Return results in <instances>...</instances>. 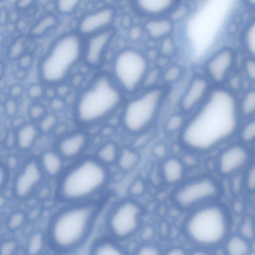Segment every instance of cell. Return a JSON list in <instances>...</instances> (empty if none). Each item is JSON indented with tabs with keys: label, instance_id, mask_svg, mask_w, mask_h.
Masks as SVG:
<instances>
[{
	"label": "cell",
	"instance_id": "obj_8",
	"mask_svg": "<svg viewBox=\"0 0 255 255\" xmlns=\"http://www.w3.org/2000/svg\"><path fill=\"white\" fill-rule=\"evenodd\" d=\"M150 60L141 50L125 46L118 50L112 59L109 74L126 94L134 95L142 89Z\"/></svg>",
	"mask_w": 255,
	"mask_h": 255
},
{
	"label": "cell",
	"instance_id": "obj_59",
	"mask_svg": "<svg viewBox=\"0 0 255 255\" xmlns=\"http://www.w3.org/2000/svg\"><path fill=\"white\" fill-rule=\"evenodd\" d=\"M185 251L182 248L173 247L167 251L166 254L171 255H182L185 254Z\"/></svg>",
	"mask_w": 255,
	"mask_h": 255
},
{
	"label": "cell",
	"instance_id": "obj_14",
	"mask_svg": "<svg viewBox=\"0 0 255 255\" xmlns=\"http://www.w3.org/2000/svg\"><path fill=\"white\" fill-rule=\"evenodd\" d=\"M251 152L243 143L231 144L220 152L217 168L224 176H231L240 172L250 163Z\"/></svg>",
	"mask_w": 255,
	"mask_h": 255
},
{
	"label": "cell",
	"instance_id": "obj_61",
	"mask_svg": "<svg viewBox=\"0 0 255 255\" xmlns=\"http://www.w3.org/2000/svg\"><path fill=\"white\" fill-rule=\"evenodd\" d=\"M254 145H253V150H254V152L255 153V142L253 144Z\"/></svg>",
	"mask_w": 255,
	"mask_h": 255
},
{
	"label": "cell",
	"instance_id": "obj_9",
	"mask_svg": "<svg viewBox=\"0 0 255 255\" xmlns=\"http://www.w3.org/2000/svg\"><path fill=\"white\" fill-rule=\"evenodd\" d=\"M220 188L216 181L208 176L199 177L180 185L173 193L176 205L185 210L194 209L215 201Z\"/></svg>",
	"mask_w": 255,
	"mask_h": 255
},
{
	"label": "cell",
	"instance_id": "obj_41",
	"mask_svg": "<svg viewBox=\"0 0 255 255\" xmlns=\"http://www.w3.org/2000/svg\"><path fill=\"white\" fill-rule=\"evenodd\" d=\"M45 87L41 83H34L27 88L26 93L30 99L36 101L44 97Z\"/></svg>",
	"mask_w": 255,
	"mask_h": 255
},
{
	"label": "cell",
	"instance_id": "obj_56",
	"mask_svg": "<svg viewBox=\"0 0 255 255\" xmlns=\"http://www.w3.org/2000/svg\"><path fill=\"white\" fill-rule=\"evenodd\" d=\"M153 154L158 157H162L167 152V149L165 145L162 143H158L153 148Z\"/></svg>",
	"mask_w": 255,
	"mask_h": 255
},
{
	"label": "cell",
	"instance_id": "obj_33",
	"mask_svg": "<svg viewBox=\"0 0 255 255\" xmlns=\"http://www.w3.org/2000/svg\"><path fill=\"white\" fill-rule=\"evenodd\" d=\"M238 134L241 142L246 145L253 144L255 142V117L246 120L240 126Z\"/></svg>",
	"mask_w": 255,
	"mask_h": 255
},
{
	"label": "cell",
	"instance_id": "obj_60",
	"mask_svg": "<svg viewBox=\"0 0 255 255\" xmlns=\"http://www.w3.org/2000/svg\"><path fill=\"white\" fill-rule=\"evenodd\" d=\"M26 70L18 68V70L15 74L16 78L18 80L23 79L26 75Z\"/></svg>",
	"mask_w": 255,
	"mask_h": 255
},
{
	"label": "cell",
	"instance_id": "obj_12",
	"mask_svg": "<svg viewBox=\"0 0 255 255\" xmlns=\"http://www.w3.org/2000/svg\"><path fill=\"white\" fill-rule=\"evenodd\" d=\"M45 177L38 158L26 160L16 173L12 185L13 196L19 200L31 197L42 183Z\"/></svg>",
	"mask_w": 255,
	"mask_h": 255
},
{
	"label": "cell",
	"instance_id": "obj_50",
	"mask_svg": "<svg viewBox=\"0 0 255 255\" xmlns=\"http://www.w3.org/2000/svg\"><path fill=\"white\" fill-rule=\"evenodd\" d=\"M33 57L29 54H23L18 58V68L25 70L30 68L32 65Z\"/></svg>",
	"mask_w": 255,
	"mask_h": 255
},
{
	"label": "cell",
	"instance_id": "obj_46",
	"mask_svg": "<svg viewBox=\"0 0 255 255\" xmlns=\"http://www.w3.org/2000/svg\"><path fill=\"white\" fill-rule=\"evenodd\" d=\"M145 187V184L142 179H136L129 186V194L134 197L140 196L144 193Z\"/></svg>",
	"mask_w": 255,
	"mask_h": 255
},
{
	"label": "cell",
	"instance_id": "obj_58",
	"mask_svg": "<svg viewBox=\"0 0 255 255\" xmlns=\"http://www.w3.org/2000/svg\"><path fill=\"white\" fill-rule=\"evenodd\" d=\"M241 1L249 12L255 15V0H241Z\"/></svg>",
	"mask_w": 255,
	"mask_h": 255
},
{
	"label": "cell",
	"instance_id": "obj_37",
	"mask_svg": "<svg viewBox=\"0 0 255 255\" xmlns=\"http://www.w3.org/2000/svg\"><path fill=\"white\" fill-rule=\"evenodd\" d=\"M160 43L158 52L165 58H170L174 56L177 52L175 42L171 38V36L159 41Z\"/></svg>",
	"mask_w": 255,
	"mask_h": 255
},
{
	"label": "cell",
	"instance_id": "obj_20",
	"mask_svg": "<svg viewBox=\"0 0 255 255\" xmlns=\"http://www.w3.org/2000/svg\"><path fill=\"white\" fill-rule=\"evenodd\" d=\"M45 176L57 178L64 170L66 162L55 149L43 151L38 158Z\"/></svg>",
	"mask_w": 255,
	"mask_h": 255
},
{
	"label": "cell",
	"instance_id": "obj_18",
	"mask_svg": "<svg viewBox=\"0 0 255 255\" xmlns=\"http://www.w3.org/2000/svg\"><path fill=\"white\" fill-rule=\"evenodd\" d=\"M180 0H131L134 12L144 19L170 16L179 5Z\"/></svg>",
	"mask_w": 255,
	"mask_h": 255
},
{
	"label": "cell",
	"instance_id": "obj_62",
	"mask_svg": "<svg viewBox=\"0 0 255 255\" xmlns=\"http://www.w3.org/2000/svg\"><path fill=\"white\" fill-rule=\"evenodd\" d=\"M90 0L93 2H98V1H99L100 0Z\"/></svg>",
	"mask_w": 255,
	"mask_h": 255
},
{
	"label": "cell",
	"instance_id": "obj_53",
	"mask_svg": "<svg viewBox=\"0 0 255 255\" xmlns=\"http://www.w3.org/2000/svg\"><path fill=\"white\" fill-rule=\"evenodd\" d=\"M8 168L5 164H1L0 169V186L2 188L6 185L8 178Z\"/></svg>",
	"mask_w": 255,
	"mask_h": 255
},
{
	"label": "cell",
	"instance_id": "obj_2",
	"mask_svg": "<svg viewBox=\"0 0 255 255\" xmlns=\"http://www.w3.org/2000/svg\"><path fill=\"white\" fill-rule=\"evenodd\" d=\"M100 210L97 200L63 204L48 224L46 232L48 246L60 254L79 249L90 237Z\"/></svg>",
	"mask_w": 255,
	"mask_h": 255
},
{
	"label": "cell",
	"instance_id": "obj_52",
	"mask_svg": "<svg viewBox=\"0 0 255 255\" xmlns=\"http://www.w3.org/2000/svg\"><path fill=\"white\" fill-rule=\"evenodd\" d=\"M23 44L21 41H17L11 47L10 55L13 58H19L22 54Z\"/></svg>",
	"mask_w": 255,
	"mask_h": 255
},
{
	"label": "cell",
	"instance_id": "obj_28",
	"mask_svg": "<svg viewBox=\"0 0 255 255\" xmlns=\"http://www.w3.org/2000/svg\"><path fill=\"white\" fill-rule=\"evenodd\" d=\"M238 108L242 119L255 117V88L247 90L238 101Z\"/></svg>",
	"mask_w": 255,
	"mask_h": 255
},
{
	"label": "cell",
	"instance_id": "obj_27",
	"mask_svg": "<svg viewBox=\"0 0 255 255\" xmlns=\"http://www.w3.org/2000/svg\"><path fill=\"white\" fill-rule=\"evenodd\" d=\"M185 73V68L182 65L176 63L169 64L162 69L161 81L172 86L184 80Z\"/></svg>",
	"mask_w": 255,
	"mask_h": 255
},
{
	"label": "cell",
	"instance_id": "obj_13",
	"mask_svg": "<svg viewBox=\"0 0 255 255\" xmlns=\"http://www.w3.org/2000/svg\"><path fill=\"white\" fill-rule=\"evenodd\" d=\"M211 84L203 73L192 75L178 100V110L187 117L193 114L209 95Z\"/></svg>",
	"mask_w": 255,
	"mask_h": 255
},
{
	"label": "cell",
	"instance_id": "obj_57",
	"mask_svg": "<svg viewBox=\"0 0 255 255\" xmlns=\"http://www.w3.org/2000/svg\"><path fill=\"white\" fill-rule=\"evenodd\" d=\"M47 86L46 87H45L44 97L51 100L57 97L55 86L54 87V86L53 85Z\"/></svg>",
	"mask_w": 255,
	"mask_h": 255
},
{
	"label": "cell",
	"instance_id": "obj_42",
	"mask_svg": "<svg viewBox=\"0 0 255 255\" xmlns=\"http://www.w3.org/2000/svg\"><path fill=\"white\" fill-rule=\"evenodd\" d=\"M243 68L247 79L255 83V59L247 56L243 62Z\"/></svg>",
	"mask_w": 255,
	"mask_h": 255
},
{
	"label": "cell",
	"instance_id": "obj_45",
	"mask_svg": "<svg viewBox=\"0 0 255 255\" xmlns=\"http://www.w3.org/2000/svg\"><path fill=\"white\" fill-rule=\"evenodd\" d=\"M3 110L5 115L9 118L14 117L18 111L16 100L9 97L3 103Z\"/></svg>",
	"mask_w": 255,
	"mask_h": 255
},
{
	"label": "cell",
	"instance_id": "obj_40",
	"mask_svg": "<svg viewBox=\"0 0 255 255\" xmlns=\"http://www.w3.org/2000/svg\"><path fill=\"white\" fill-rule=\"evenodd\" d=\"M245 188L250 192L255 191V162L248 166L244 176Z\"/></svg>",
	"mask_w": 255,
	"mask_h": 255
},
{
	"label": "cell",
	"instance_id": "obj_43",
	"mask_svg": "<svg viewBox=\"0 0 255 255\" xmlns=\"http://www.w3.org/2000/svg\"><path fill=\"white\" fill-rule=\"evenodd\" d=\"M239 233L249 241L255 238L254 220L250 219L245 220L242 223Z\"/></svg>",
	"mask_w": 255,
	"mask_h": 255
},
{
	"label": "cell",
	"instance_id": "obj_21",
	"mask_svg": "<svg viewBox=\"0 0 255 255\" xmlns=\"http://www.w3.org/2000/svg\"><path fill=\"white\" fill-rule=\"evenodd\" d=\"M15 131L16 147L21 151L31 149L41 133L38 125L33 122L24 123Z\"/></svg>",
	"mask_w": 255,
	"mask_h": 255
},
{
	"label": "cell",
	"instance_id": "obj_54",
	"mask_svg": "<svg viewBox=\"0 0 255 255\" xmlns=\"http://www.w3.org/2000/svg\"><path fill=\"white\" fill-rule=\"evenodd\" d=\"M4 143L7 147H16V131H9L6 134Z\"/></svg>",
	"mask_w": 255,
	"mask_h": 255
},
{
	"label": "cell",
	"instance_id": "obj_55",
	"mask_svg": "<svg viewBox=\"0 0 255 255\" xmlns=\"http://www.w3.org/2000/svg\"><path fill=\"white\" fill-rule=\"evenodd\" d=\"M36 0H16V7L20 10H24L30 7Z\"/></svg>",
	"mask_w": 255,
	"mask_h": 255
},
{
	"label": "cell",
	"instance_id": "obj_1",
	"mask_svg": "<svg viewBox=\"0 0 255 255\" xmlns=\"http://www.w3.org/2000/svg\"><path fill=\"white\" fill-rule=\"evenodd\" d=\"M241 120L238 100L234 92L227 88L216 86L188 117L179 133L180 142L194 152L210 151L238 133Z\"/></svg>",
	"mask_w": 255,
	"mask_h": 255
},
{
	"label": "cell",
	"instance_id": "obj_29",
	"mask_svg": "<svg viewBox=\"0 0 255 255\" xmlns=\"http://www.w3.org/2000/svg\"><path fill=\"white\" fill-rule=\"evenodd\" d=\"M188 117L182 112L173 111L165 119L163 123V130L169 134L180 132L184 128Z\"/></svg>",
	"mask_w": 255,
	"mask_h": 255
},
{
	"label": "cell",
	"instance_id": "obj_31",
	"mask_svg": "<svg viewBox=\"0 0 255 255\" xmlns=\"http://www.w3.org/2000/svg\"><path fill=\"white\" fill-rule=\"evenodd\" d=\"M139 160V156L134 149L126 147L121 149L116 163L122 170L129 171L135 167Z\"/></svg>",
	"mask_w": 255,
	"mask_h": 255
},
{
	"label": "cell",
	"instance_id": "obj_44",
	"mask_svg": "<svg viewBox=\"0 0 255 255\" xmlns=\"http://www.w3.org/2000/svg\"><path fill=\"white\" fill-rule=\"evenodd\" d=\"M18 249V244L14 239H7L0 244V252L2 255H11L15 254Z\"/></svg>",
	"mask_w": 255,
	"mask_h": 255
},
{
	"label": "cell",
	"instance_id": "obj_34",
	"mask_svg": "<svg viewBox=\"0 0 255 255\" xmlns=\"http://www.w3.org/2000/svg\"><path fill=\"white\" fill-rule=\"evenodd\" d=\"M161 74L162 69L158 66L150 67L145 76L142 89L158 86V83L161 81Z\"/></svg>",
	"mask_w": 255,
	"mask_h": 255
},
{
	"label": "cell",
	"instance_id": "obj_5",
	"mask_svg": "<svg viewBox=\"0 0 255 255\" xmlns=\"http://www.w3.org/2000/svg\"><path fill=\"white\" fill-rule=\"evenodd\" d=\"M230 227L227 210L214 201L193 210L185 221L184 231L194 245L204 249H211L224 243Z\"/></svg>",
	"mask_w": 255,
	"mask_h": 255
},
{
	"label": "cell",
	"instance_id": "obj_39",
	"mask_svg": "<svg viewBox=\"0 0 255 255\" xmlns=\"http://www.w3.org/2000/svg\"><path fill=\"white\" fill-rule=\"evenodd\" d=\"M27 113L32 121L38 122L47 114V112L45 107L42 104L35 102L29 106Z\"/></svg>",
	"mask_w": 255,
	"mask_h": 255
},
{
	"label": "cell",
	"instance_id": "obj_22",
	"mask_svg": "<svg viewBox=\"0 0 255 255\" xmlns=\"http://www.w3.org/2000/svg\"><path fill=\"white\" fill-rule=\"evenodd\" d=\"M239 40L247 56L255 59V15L244 23L239 32Z\"/></svg>",
	"mask_w": 255,
	"mask_h": 255
},
{
	"label": "cell",
	"instance_id": "obj_35",
	"mask_svg": "<svg viewBox=\"0 0 255 255\" xmlns=\"http://www.w3.org/2000/svg\"><path fill=\"white\" fill-rule=\"evenodd\" d=\"M57 118L53 113H47L38 121V127L41 133L47 134L53 131L57 125Z\"/></svg>",
	"mask_w": 255,
	"mask_h": 255
},
{
	"label": "cell",
	"instance_id": "obj_26",
	"mask_svg": "<svg viewBox=\"0 0 255 255\" xmlns=\"http://www.w3.org/2000/svg\"><path fill=\"white\" fill-rule=\"evenodd\" d=\"M90 252L95 255H121L124 251L116 243L107 239L96 240L91 245Z\"/></svg>",
	"mask_w": 255,
	"mask_h": 255
},
{
	"label": "cell",
	"instance_id": "obj_15",
	"mask_svg": "<svg viewBox=\"0 0 255 255\" xmlns=\"http://www.w3.org/2000/svg\"><path fill=\"white\" fill-rule=\"evenodd\" d=\"M117 16L116 9L112 6H104L89 12L79 20L78 33L89 36L112 28Z\"/></svg>",
	"mask_w": 255,
	"mask_h": 255
},
{
	"label": "cell",
	"instance_id": "obj_48",
	"mask_svg": "<svg viewBox=\"0 0 255 255\" xmlns=\"http://www.w3.org/2000/svg\"><path fill=\"white\" fill-rule=\"evenodd\" d=\"M57 97L65 99L71 93V87L64 82L55 85Z\"/></svg>",
	"mask_w": 255,
	"mask_h": 255
},
{
	"label": "cell",
	"instance_id": "obj_10",
	"mask_svg": "<svg viewBox=\"0 0 255 255\" xmlns=\"http://www.w3.org/2000/svg\"><path fill=\"white\" fill-rule=\"evenodd\" d=\"M142 216V211L138 204L131 200H123L109 212L106 220V228L114 238L128 239L138 231Z\"/></svg>",
	"mask_w": 255,
	"mask_h": 255
},
{
	"label": "cell",
	"instance_id": "obj_11",
	"mask_svg": "<svg viewBox=\"0 0 255 255\" xmlns=\"http://www.w3.org/2000/svg\"><path fill=\"white\" fill-rule=\"evenodd\" d=\"M238 60V52L231 45H223L210 53L203 63V74L211 83L221 86L232 74Z\"/></svg>",
	"mask_w": 255,
	"mask_h": 255
},
{
	"label": "cell",
	"instance_id": "obj_32",
	"mask_svg": "<svg viewBox=\"0 0 255 255\" xmlns=\"http://www.w3.org/2000/svg\"><path fill=\"white\" fill-rule=\"evenodd\" d=\"M58 23V19L55 15H44L31 28V34L35 36L43 35L49 30L54 28Z\"/></svg>",
	"mask_w": 255,
	"mask_h": 255
},
{
	"label": "cell",
	"instance_id": "obj_51",
	"mask_svg": "<svg viewBox=\"0 0 255 255\" xmlns=\"http://www.w3.org/2000/svg\"><path fill=\"white\" fill-rule=\"evenodd\" d=\"M23 87L19 84H15L10 86L8 90L9 97L14 99L20 98L24 93Z\"/></svg>",
	"mask_w": 255,
	"mask_h": 255
},
{
	"label": "cell",
	"instance_id": "obj_3",
	"mask_svg": "<svg viewBox=\"0 0 255 255\" xmlns=\"http://www.w3.org/2000/svg\"><path fill=\"white\" fill-rule=\"evenodd\" d=\"M107 167L95 156H83L70 162L57 178L56 199L62 204L96 200L108 183Z\"/></svg>",
	"mask_w": 255,
	"mask_h": 255
},
{
	"label": "cell",
	"instance_id": "obj_7",
	"mask_svg": "<svg viewBox=\"0 0 255 255\" xmlns=\"http://www.w3.org/2000/svg\"><path fill=\"white\" fill-rule=\"evenodd\" d=\"M168 90L158 86L142 89L124 104L120 123L128 133L138 135L149 131L160 119Z\"/></svg>",
	"mask_w": 255,
	"mask_h": 255
},
{
	"label": "cell",
	"instance_id": "obj_47",
	"mask_svg": "<svg viewBox=\"0 0 255 255\" xmlns=\"http://www.w3.org/2000/svg\"><path fill=\"white\" fill-rule=\"evenodd\" d=\"M137 254L140 255H156L160 254V251L154 245L145 244L138 248Z\"/></svg>",
	"mask_w": 255,
	"mask_h": 255
},
{
	"label": "cell",
	"instance_id": "obj_64",
	"mask_svg": "<svg viewBox=\"0 0 255 255\" xmlns=\"http://www.w3.org/2000/svg\"></svg>",
	"mask_w": 255,
	"mask_h": 255
},
{
	"label": "cell",
	"instance_id": "obj_36",
	"mask_svg": "<svg viewBox=\"0 0 255 255\" xmlns=\"http://www.w3.org/2000/svg\"><path fill=\"white\" fill-rule=\"evenodd\" d=\"M83 0H56L57 11L61 14L67 15L74 12Z\"/></svg>",
	"mask_w": 255,
	"mask_h": 255
},
{
	"label": "cell",
	"instance_id": "obj_24",
	"mask_svg": "<svg viewBox=\"0 0 255 255\" xmlns=\"http://www.w3.org/2000/svg\"><path fill=\"white\" fill-rule=\"evenodd\" d=\"M225 252L230 255H246L251 250L250 241L240 234L228 236L224 242Z\"/></svg>",
	"mask_w": 255,
	"mask_h": 255
},
{
	"label": "cell",
	"instance_id": "obj_30",
	"mask_svg": "<svg viewBox=\"0 0 255 255\" xmlns=\"http://www.w3.org/2000/svg\"><path fill=\"white\" fill-rule=\"evenodd\" d=\"M46 245H48L46 233L35 231L28 238L25 251L28 255H39L43 251Z\"/></svg>",
	"mask_w": 255,
	"mask_h": 255
},
{
	"label": "cell",
	"instance_id": "obj_17",
	"mask_svg": "<svg viewBox=\"0 0 255 255\" xmlns=\"http://www.w3.org/2000/svg\"><path fill=\"white\" fill-rule=\"evenodd\" d=\"M89 142L88 134L83 131H75L59 137L55 149L65 161L71 162L82 157Z\"/></svg>",
	"mask_w": 255,
	"mask_h": 255
},
{
	"label": "cell",
	"instance_id": "obj_16",
	"mask_svg": "<svg viewBox=\"0 0 255 255\" xmlns=\"http://www.w3.org/2000/svg\"><path fill=\"white\" fill-rule=\"evenodd\" d=\"M115 36L112 27L89 36L84 46L83 58L86 63L92 67L100 65Z\"/></svg>",
	"mask_w": 255,
	"mask_h": 255
},
{
	"label": "cell",
	"instance_id": "obj_63",
	"mask_svg": "<svg viewBox=\"0 0 255 255\" xmlns=\"http://www.w3.org/2000/svg\"><path fill=\"white\" fill-rule=\"evenodd\" d=\"M255 229V219L254 220Z\"/></svg>",
	"mask_w": 255,
	"mask_h": 255
},
{
	"label": "cell",
	"instance_id": "obj_25",
	"mask_svg": "<svg viewBox=\"0 0 255 255\" xmlns=\"http://www.w3.org/2000/svg\"><path fill=\"white\" fill-rule=\"evenodd\" d=\"M121 149L114 141H107L97 149L95 156L106 166L116 163Z\"/></svg>",
	"mask_w": 255,
	"mask_h": 255
},
{
	"label": "cell",
	"instance_id": "obj_4",
	"mask_svg": "<svg viewBox=\"0 0 255 255\" xmlns=\"http://www.w3.org/2000/svg\"><path fill=\"white\" fill-rule=\"evenodd\" d=\"M125 95L109 74L97 76L77 99L74 109L77 121L90 125L107 119L123 105Z\"/></svg>",
	"mask_w": 255,
	"mask_h": 255
},
{
	"label": "cell",
	"instance_id": "obj_38",
	"mask_svg": "<svg viewBox=\"0 0 255 255\" xmlns=\"http://www.w3.org/2000/svg\"><path fill=\"white\" fill-rule=\"evenodd\" d=\"M26 220V215L23 212H14L8 218L6 227L9 231H16L23 226Z\"/></svg>",
	"mask_w": 255,
	"mask_h": 255
},
{
	"label": "cell",
	"instance_id": "obj_19",
	"mask_svg": "<svg viewBox=\"0 0 255 255\" xmlns=\"http://www.w3.org/2000/svg\"><path fill=\"white\" fill-rule=\"evenodd\" d=\"M174 24V21L170 16H159L145 19L142 28L150 39L160 41L171 36Z\"/></svg>",
	"mask_w": 255,
	"mask_h": 255
},
{
	"label": "cell",
	"instance_id": "obj_23",
	"mask_svg": "<svg viewBox=\"0 0 255 255\" xmlns=\"http://www.w3.org/2000/svg\"><path fill=\"white\" fill-rule=\"evenodd\" d=\"M184 173V167L181 161L175 157L167 158L161 166L162 176L166 182L173 184L179 182Z\"/></svg>",
	"mask_w": 255,
	"mask_h": 255
},
{
	"label": "cell",
	"instance_id": "obj_6",
	"mask_svg": "<svg viewBox=\"0 0 255 255\" xmlns=\"http://www.w3.org/2000/svg\"><path fill=\"white\" fill-rule=\"evenodd\" d=\"M84 46L78 33H67L57 38L39 62L41 81L47 85L53 86L64 82L83 58Z\"/></svg>",
	"mask_w": 255,
	"mask_h": 255
},
{
	"label": "cell",
	"instance_id": "obj_49",
	"mask_svg": "<svg viewBox=\"0 0 255 255\" xmlns=\"http://www.w3.org/2000/svg\"><path fill=\"white\" fill-rule=\"evenodd\" d=\"M66 106L65 99L56 97L50 100L49 107L51 110L54 112H58L63 110Z\"/></svg>",
	"mask_w": 255,
	"mask_h": 255
}]
</instances>
